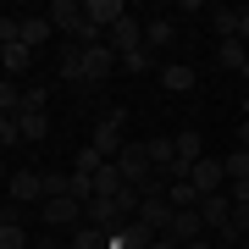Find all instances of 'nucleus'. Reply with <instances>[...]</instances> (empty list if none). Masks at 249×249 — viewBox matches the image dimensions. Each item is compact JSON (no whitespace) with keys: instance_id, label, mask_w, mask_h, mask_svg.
<instances>
[{"instance_id":"nucleus-14","label":"nucleus","mask_w":249,"mask_h":249,"mask_svg":"<svg viewBox=\"0 0 249 249\" xmlns=\"http://www.w3.org/2000/svg\"><path fill=\"white\" fill-rule=\"evenodd\" d=\"M205 17H211L216 39H238V11L232 6H205Z\"/></svg>"},{"instance_id":"nucleus-32","label":"nucleus","mask_w":249,"mask_h":249,"mask_svg":"<svg viewBox=\"0 0 249 249\" xmlns=\"http://www.w3.org/2000/svg\"><path fill=\"white\" fill-rule=\"evenodd\" d=\"M150 249H178V244H172V238H166V232H160V238H155V244H150Z\"/></svg>"},{"instance_id":"nucleus-12","label":"nucleus","mask_w":249,"mask_h":249,"mask_svg":"<svg viewBox=\"0 0 249 249\" xmlns=\"http://www.w3.org/2000/svg\"><path fill=\"white\" fill-rule=\"evenodd\" d=\"M6 188H11V199H39L45 205V172H11Z\"/></svg>"},{"instance_id":"nucleus-6","label":"nucleus","mask_w":249,"mask_h":249,"mask_svg":"<svg viewBox=\"0 0 249 249\" xmlns=\"http://www.w3.org/2000/svg\"><path fill=\"white\" fill-rule=\"evenodd\" d=\"M133 222H144L150 232H166V227H172V199H166V194H144Z\"/></svg>"},{"instance_id":"nucleus-35","label":"nucleus","mask_w":249,"mask_h":249,"mask_svg":"<svg viewBox=\"0 0 249 249\" xmlns=\"http://www.w3.org/2000/svg\"><path fill=\"white\" fill-rule=\"evenodd\" d=\"M34 249H55V244H50V238H39V244H34Z\"/></svg>"},{"instance_id":"nucleus-11","label":"nucleus","mask_w":249,"mask_h":249,"mask_svg":"<svg viewBox=\"0 0 249 249\" xmlns=\"http://www.w3.org/2000/svg\"><path fill=\"white\" fill-rule=\"evenodd\" d=\"M45 227H83L78 199H45Z\"/></svg>"},{"instance_id":"nucleus-19","label":"nucleus","mask_w":249,"mask_h":249,"mask_svg":"<svg viewBox=\"0 0 249 249\" xmlns=\"http://www.w3.org/2000/svg\"><path fill=\"white\" fill-rule=\"evenodd\" d=\"M100 166H106V155H100V150H94V144H83V150H78V155H72V178H94V172H100Z\"/></svg>"},{"instance_id":"nucleus-17","label":"nucleus","mask_w":249,"mask_h":249,"mask_svg":"<svg viewBox=\"0 0 249 249\" xmlns=\"http://www.w3.org/2000/svg\"><path fill=\"white\" fill-rule=\"evenodd\" d=\"M216 61L232 67V72H244L249 67V45H244V39H222V45H216Z\"/></svg>"},{"instance_id":"nucleus-8","label":"nucleus","mask_w":249,"mask_h":249,"mask_svg":"<svg viewBox=\"0 0 249 249\" xmlns=\"http://www.w3.org/2000/svg\"><path fill=\"white\" fill-rule=\"evenodd\" d=\"M155 238H160V232H150L144 222H122L116 232H106V244H111V249H150Z\"/></svg>"},{"instance_id":"nucleus-34","label":"nucleus","mask_w":249,"mask_h":249,"mask_svg":"<svg viewBox=\"0 0 249 249\" xmlns=\"http://www.w3.org/2000/svg\"><path fill=\"white\" fill-rule=\"evenodd\" d=\"M183 249H216V244H205V238H194V244H183Z\"/></svg>"},{"instance_id":"nucleus-18","label":"nucleus","mask_w":249,"mask_h":249,"mask_svg":"<svg viewBox=\"0 0 249 249\" xmlns=\"http://www.w3.org/2000/svg\"><path fill=\"white\" fill-rule=\"evenodd\" d=\"M122 188H127V183H122V172H116V160H106V166L94 172V194H106V199H116V194H122Z\"/></svg>"},{"instance_id":"nucleus-22","label":"nucleus","mask_w":249,"mask_h":249,"mask_svg":"<svg viewBox=\"0 0 249 249\" xmlns=\"http://www.w3.org/2000/svg\"><path fill=\"white\" fill-rule=\"evenodd\" d=\"M166 199H172V211H194V205H199V194H194V183H188V178L166 183Z\"/></svg>"},{"instance_id":"nucleus-16","label":"nucleus","mask_w":249,"mask_h":249,"mask_svg":"<svg viewBox=\"0 0 249 249\" xmlns=\"http://www.w3.org/2000/svg\"><path fill=\"white\" fill-rule=\"evenodd\" d=\"M28 61H34V50H28V45H0V67H6V78H22Z\"/></svg>"},{"instance_id":"nucleus-2","label":"nucleus","mask_w":249,"mask_h":249,"mask_svg":"<svg viewBox=\"0 0 249 249\" xmlns=\"http://www.w3.org/2000/svg\"><path fill=\"white\" fill-rule=\"evenodd\" d=\"M188 183H194V194L205 199V194H222V188H227V172H222V160H216V155H205V160H194Z\"/></svg>"},{"instance_id":"nucleus-3","label":"nucleus","mask_w":249,"mask_h":249,"mask_svg":"<svg viewBox=\"0 0 249 249\" xmlns=\"http://www.w3.org/2000/svg\"><path fill=\"white\" fill-rule=\"evenodd\" d=\"M89 144H94V150L106 155V160H116V155H122V144H127V139H122V106H116L106 122L94 127V139H89Z\"/></svg>"},{"instance_id":"nucleus-28","label":"nucleus","mask_w":249,"mask_h":249,"mask_svg":"<svg viewBox=\"0 0 249 249\" xmlns=\"http://www.w3.org/2000/svg\"><path fill=\"white\" fill-rule=\"evenodd\" d=\"M116 67H122V72H150V67H155V50H133V55H116Z\"/></svg>"},{"instance_id":"nucleus-13","label":"nucleus","mask_w":249,"mask_h":249,"mask_svg":"<svg viewBox=\"0 0 249 249\" xmlns=\"http://www.w3.org/2000/svg\"><path fill=\"white\" fill-rule=\"evenodd\" d=\"M160 89H166V94H188V89H194V67H183V61L160 67Z\"/></svg>"},{"instance_id":"nucleus-33","label":"nucleus","mask_w":249,"mask_h":249,"mask_svg":"<svg viewBox=\"0 0 249 249\" xmlns=\"http://www.w3.org/2000/svg\"><path fill=\"white\" fill-rule=\"evenodd\" d=\"M238 150H249V122H244V133H238Z\"/></svg>"},{"instance_id":"nucleus-36","label":"nucleus","mask_w":249,"mask_h":249,"mask_svg":"<svg viewBox=\"0 0 249 249\" xmlns=\"http://www.w3.org/2000/svg\"><path fill=\"white\" fill-rule=\"evenodd\" d=\"M244 249H249V238H244Z\"/></svg>"},{"instance_id":"nucleus-31","label":"nucleus","mask_w":249,"mask_h":249,"mask_svg":"<svg viewBox=\"0 0 249 249\" xmlns=\"http://www.w3.org/2000/svg\"><path fill=\"white\" fill-rule=\"evenodd\" d=\"M238 39L249 45V11H238Z\"/></svg>"},{"instance_id":"nucleus-15","label":"nucleus","mask_w":249,"mask_h":249,"mask_svg":"<svg viewBox=\"0 0 249 249\" xmlns=\"http://www.w3.org/2000/svg\"><path fill=\"white\" fill-rule=\"evenodd\" d=\"M17 127H22V144H39V139L50 133V111H22Z\"/></svg>"},{"instance_id":"nucleus-21","label":"nucleus","mask_w":249,"mask_h":249,"mask_svg":"<svg viewBox=\"0 0 249 249\" xmlns=\"http://www.w3.org/2000/svg\"><path fill=\"white\" fill-rule=\"evenodd\" d=\"M50 34H55V28H50V17H22V45H28V50H39Z\"/></svg>"},{"instance_id":"nucleus-26","label":"nucleus","mask_w":249,"mask_h":249,"mask_svg":"<svg viewBox=\"0 0 249 249\" xmlns=\"http://www.w3.org/2000/svg\"><path fill=\"white\" fill-rule=\"evenodd\" d=\"M72 249H111V244H106V232H100V227L83 222V227H72Z\"/></svg>"},{"instance_id":"nucleus-27","label":"nucleus","mask_w":249,"mask_h":249,"mask_svg":"<svg viewBox=\"0 0 249 249\" xmlns=\"http://www.w3.org/2000/svg\"><path fill=\"white\" fill-rule=\"evenodd\" d=\"M45 199H72V172H45Z\"/></svg>"},{"instance_id":"nucleus-20","label":"nucleus","mask_w":249,"mask_h":249,"mask_svg":"<svg viewBox=\"0 0 249 249\" xmlns=\"http://www.w3.org/2000/svg\"><path fill=\"white\" fill-rule=\"evenodd\" d=\"M0 116H22V83L0 78Z\"/></svg>"},{"instance_id":"nucleus-4","label":"nucleus","mask_w":249,"mask_h":249,"mask_svg":"<svg viewBox=\"0 0 249 249\" xmlns=\"http://www.w3.org/2000/svg\"><path fill=\"white\" fill-rule=\"evenodd\" d=\"M83 222H89V227H100V232H116V227L127 222V216L116 211V199H106V194H94L89 205H83Z\"/></svg>"},{"instance_id":"nucleus-1","label":"nucleus","mask_w":249,"mask_h":249,"mask_svg":"<svg viewBox=\"0 0 249 249\" xmlns=\"http://www.w3.org/2000/svg\"><path fill=\"white\" fill-rule=\"evenodd\" d=\"M111 72H116V50H111V45H89V50H83V83H78V89L94 94Z\"/></svg>"},{"instance_id":"nucleus-30","label":"nucleus","mask_w":249,"mask_h":249,"mask_svg":"<svg viewBox=\"0 0 249 249\" xmlns=\"http://www.w3.org/2000/svg\"><path fill=\"white\" fill-rule=\"evenodd\" d=\"M22 144V127H17V116H0V150H17Z\"/></svg>"},{"instance_id":"nucleus-10","label":"nucleus","mask_w":249,"mask_h":249,"mask_svg":"<svg viewBox=\"0 0 249 249\" xmlns=\"http://www.w3.org/2000/svg\"><path fill=\"white\" fill-rule=\"evenodd\" d=\"M199 216H205V227L222 232V227L232 222V194H227V188H222V194H205V199H199Z\"/></svg>"},{"instance_id":"nucleus-29","label":"nucleus","mask_w":249,"mask_h":249,"mask_svg":"<svg viewBox=\"0 0 249 249\" xmlns=\"http://www.w3.org/2000/svg\"><path fill=\"white\" fill-rule=\"evenodd\" d=\"M50 106V89H45V83H28V89H22V111H45Z\"/></svg>"},{"instance_id":"nucleus-25","label":"nucleus","mask_w":249,"mask_h":249,"mask_svg":"<svg viewBox=\"0 0 249 249\" xmlns=\"http://www.w3.org/2000/svg\"><path fill=\"white\" fill-rule=\"evenodd\" d=\"M222 172H227V183H249V150L222 155Z\"/></svg>"},{"instance_id":"nucleus-5","label":"nucleus","mask_w":249,"mask_h":249,"mask_svg":"<svg viewBox=\"0 0 249 249\" xmlns=\"http://www.w3.org/2000/svg\"><path fill=\"white\" fill-rule=\"evenodd\" d=\"M106 45H111L116 55H133V50H144V22H139V17H122V22H116L111 34H106Z\"/></svg>"},{"instance_id":"nucleus-23","label":"nucleus","mask_w":249,"mask_h":249,"mask_svg":"<svg viewBox=\"0 0 249 249\" xmlns=\"http://www.w3.org/2000/svg\"><path fill=\"white\" fill-rule=\"evenodd\" d=\"M172 34H178V28H172L166 17H155V22H144V50H160V45H172Z\"/></svg>"},{"instance_id":"nucleus-9","label":"nucleus","mask_w":249,"mask_h":249,"mask_svg":"<svg viewBox=\"0 0 249 249\" xmlns=\"http://www.w3.org/2000/svg\"><path fill=\"white\" fill-rule=\"evenodd\" d=\"M83 17H89L100 34H111V28L127 17V6H122V0H83Z\"/></svg>"},{"instance_id":"nucleus-7","label":"nucleus","mask_w":249,"mask_h":249,"mask_svg":"<svg viewBox=\"0 0 249 249\" xmlns=\"http://www.w3.org/2000/svg\"><path fill=\"white\" fill-rule=\"evenodd\" d=\"M166 238L172 244H194V238H205V216H199V205H194V211H172V227H166Z\"/></svg>"},{"instance_id":"nucleus-24","label":"nucleus","mask_w":249,"mask_h":249,"mask_svg":"<svg viewBox=\"0 0 249 249\" xmlns=\"http://www.w3.org/2000/svg\"><path fill=\"white\" fill-rule=\"evenodd\" d=\"M0 249H28V227L17 222V216H6V222H0Z\"/></svg>"}]
</instances>
